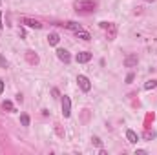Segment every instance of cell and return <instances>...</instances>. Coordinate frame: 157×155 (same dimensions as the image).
<instances>
[{
  "label": "cell",
  "mask_w": 157,
  "mask_h": 155,
  "mask_svg": "<svg viewBox=\"0 0 157 155\" xmlns=\"http://www.w3.org/2000/svg\"><path fill=\"white\" fill-rule=\"evenodd\" d=\"M73 7L77 11H80V13H92V11H95L97 4L93 2V0H75Z\"/></svg>",
  "instance_id": "6da1fadb"
},
{
  "label": "cell",
  "mask_w": 157,
  "mask_h": 155,
  "mask_svg": "<svg viewBox=\"0 0 157 155\" xmlns=\"http://www.w3.org/2000/svg\"><path fill=\"white\" fill-rule=\"evenodd\" d=\"M101 28L106 29L108 40H113V38L117 37V26H115V24H111V22H101Z\"/></svg>",
  "instance_id": "7a4b0ae2"
},
{
  "label": "cell",
  "mask_w": 157,
  "mask_h": 155,
  "mask_svg": "<svg viewBox=\"0 0 157 155\" xmlns=\"http://www.w3.org/2000/svg\"><path fill=\"white\" fill-rule=\"evenodd\" d=\"M20 22H22L24 26H28V28H33V29H40V28H42L40 20L31 18V16H22V18H20Z\"/></svg>",
  "instance_id": "3957f363"
},
{
  "label": "cell",
  "mask_w": 157,
  "mask_h": 155,
  "mask_svg": "<svg viewBox=\"0 0 157 155\" xmlns=\"http://www.w3.org/2000/svg\"><path fill=\"white\" fill-rule=\"evenodd\" d=\"M62 115L64 117H70L71 115V100H70L68 95L62 97Z\"/></svg>",
  "instance_id": "277c9868"
},
{
  "label": "cell",
  "mask_w": 157,
  "mask_h": 155,
  "mask_svg": "<svg viewBox=\"0 0 157 155\" xmlns=\"http://www.w3.org/2000/svg\"><path fill=\"white\" fill-rule=\"evenodd\" d=\"M77 82H79V86H80L82 91H89V90H92V82H89V79H88L86 75H79V77H77Z\"/></svg>",
  "instance_id": "5b68a950"
},
{
  "label": "cell",
  "mask_w": 157,
  "mask_h": 155,
  "mask_svg": "<svg viewBox=\"0 0 157 155\" xmlns=\"http://www.w3.org/2000/svg\"><path fill=\"white\" fill-rule=\"evenodd\" d=\"M57 57H59V60H62L64 64H70L71 62V55H70V51L68 49H57Z\"/></svg>",
  "instance_id": "8992f818"
},
{
  "label": "cell",
  "mask_w": 157,
  "mask_h": 155,
  "mask_svg": "<svg viewBox=\"0 0 157 155\" xmlns=\"http://www.w3.org/2000/svg\"><path fill=\"white\" fill-rule=\"evenodd\" d=\"M126 139H128L130 144H137V142H139V135H137L133 130H126Z\"/></svg>",
  "instance_id": "52a82bcc"
},
{
  "label": "cell",
  "mask_w": 157,
  "mask_h": 155,
  "mask_svg": "<svg viewBox=\"0 0 157 155\" xmlns=\"http://www.w3.org/2000/svg\"><path fill=\"white\" fill-rule=\"evenodd\" d=\"M137 62H139L137 55H128L124 58V66H126V68H133V66H137Z\"/></svg>",
  "instance_id": "ba28073f"
},
{
  "label": "cell",
  "mask_w": 157,
  "mask_h": 155,
  "mask_svg": "<svg viewBox=\"0 0 157 155\" xmlns=\"http://www.w3.org/2000/svg\"><path fill=\"white\" fill-rule=\"evenodd\" d=\"M92 60V53H88V51H80L77 55V62L79 64H84V62H89Z\"/></svg>",
  "instance_id": "9c48e42d"
},
{
  "label": "cell",
  "mask_w": 157,
  "mask_h": 155,
  "mask_svg": "<svg viewBox=\"0 0 157 155\" xmlns=\"http://www.w3.org/2000/svg\"><path fill=\"white\" fill-rule=\"evenodd\" d=\"M26 58H28V62H29V64H33V66H35V64H38V55H37L35 51H31V49H29V51H26Z\"/></svg>",
  "instance_id": "30bf717a"
},
{
  "label": "cell",
  "mask_w": 157,
  "mask_h": 155,
  "mask_svg": "<svg viewBox=\"0 0 157 155\" xmlns=\"http://www.w3.org/2000/svg\"><path fill=\"white\" fill-rule=\"evenodd\" d=\"M59 40H60V37H59L57 33H50V35H48V42H50V46H57Z\"/></svg>",
  "instance_id": "8fae6325"
},
{
  "label": "cell",
  "mask_w": 157,
  "mask_h": 155,
  "mask_svg": "<svg viewBox=\"0 0 157 155\" xmlns=\"http://www.w3.org/2000/svg\"><path fill=\"white\" fill-rule=\"evenodd\" d=\"M64 26L68 28V29H71V31H75V33L82 29V26H80V24H77V22H68V24H64Z\"/></svg>",
  "instance_id": "7c38bea8"
},
{
  "label": "cell",
  "mask_w": 157,
  "mask_h": 155,
  "mask_svg": "<svg viewBox=\"0 0 157 155\" xmlns=\"http://www.w3.org/2000/svg\"><path fill=\"white\" fill-rule=\"evenodd\" d=\"M2 109H4V112H15V106H13L11 100H4L2 102Z\"/></svg>",
  "instance_id": "4fadbf2b"
},
{
  "label": "cell",
  "mask_w": 157,
  "mask_h": 155,
  "mask_svg": "<svg viewBox=\"0 0 157 155\" xmlns=\"http://www.w3.org/2000/svg\"><path fill=\"white\" fill-rule=\"evenodd\" d=\"M75 35H77L79 38H82V40H89V38H92V37H89V33H88V31H84V29H80V31H77Z\"/></svg>",
  "instance_id": "5bb4252c"
},
{
  "label": "cell",
  "mask_w": 157,
  "mask_h": 155,
  "mask_svg": "<svg viewBox=\"0 0 157 155\" xmlns=\"http://www.w3.org/2000/svg\"><path fill=\"white\" fill-rule=\"evenodd\" d=\"M20 122H22V126L28 128V126H29V115H28V113H22V115H20Z\"/></svg>",
  "instance_id": "9a60e30c"
},
{
  "label": "cell",
  "mask_w": 157,
  "mask_h": 155,
  "mask_svg": "<svg viewBox=\"0 0 157 155\" xmlns=\"http://www.w3.org/2000/svg\"><path fill=\"white\" fill-rule=\"evenodd\" d=\"M155 88H157V80H148L144 84V90H155Z\"/></svg>",
  "instance_id": "2e32d148"
},
{
  "label": "cell",
  "mask_w": 157,
  "mask_h": 155,
  "mask_svg": "<svg viewBox=\"0 0 157 155\" xmlns=\"http://www.w3.org/2000/svg\"><path fill=\"white\" fill-rule=\"evenodd\" d=\"M92 142H93L95 146H99V148H102V141H101L99 137H92Z\"/></svg>",
  "instance_id": "e0dca14e"
},
{
  "label": "cell",
  "mask_w": 157,
  "mask_h": 155,
  "mask_svg": "<svg viewBox=\"0 0 157 155\" xmlns=\"http://www.w3.org/2000/svg\"><path fill=\"white\" fill-rule=\"evenodd\" d=\"M0 68H8V60L2 55H0Z\"/></svg>",
  "instance_id": "ac0fdd59"
},
{
  "label": "cell",
  "mask_w": 157,
  "mask_h": 155,
  "mask_svg": "<svg viewBox=\"0 0 157 155\" xmlns=\"http://www.w3.org/2000/svg\"><path fill=\"white\" fill-rule=\"evenodd\" d=\"M133 79H135V75H133V73H128V75H126V84L133 82Z\"/></svg>",
  "instance_id": "d6986e66"
},
{
  "label": "cell",
  "mask_w": 157,
  "mask_h": 155,
  "mask_svg": "<svg viewBox=\"0 0 157 155\" xmlns=\"http://www.w3.org/2000/svg\"><path fill=\"white\" fill-rule=\"evenodd\" d=\"M153 137H155L153 131H146V133H144V139H148V141H150V139H153Z\"/></svg>",
  "instance_id": "ffe728a7"
},
{
  "label": "cell",
  "mask_w": 157,
  "mask_h": 155,
  "mask_svg": "<svg viewBox=\"0 0 157 155\" xmlns=\"http://www.w3.org/2000/svg\"><path fill=\"white\" fill-rule=\"evenodd\" d=\"M51 95L53 97H59V90H57V88H53V90H51Z\"/></svg>",
  "instance_id": "44dd1931"
},
{
  "label": "cell",
  "mask_w": 157,
  "mask_h": 155,
  "mask_svg": "<svg viewBox=\"0 0 157 155\" xmlns=\"http://www.w3.org/2000/svg\"><path fill=\"white\" fill-rule=\"evenodd\" d=\"M144 153H146V150H137L135 151V155H144Z\"/></svg>",
  "instance_id": "7402d4cb"
},
{
  "label": "cell",
  "mask_w": 157,
  "mask_h": 155,
  "mask_svg": "<svg viewBox=\"0 0 157 155\" xmlns=\"http://www.w3.org/2000/svg\"><path fill=\"white\" fill-rule=\"evenodd\" d=\"M0 93H4V82L0 80Z\"/></svg>",
  "instance_id": "603a6c76"
},
{
  "label": "cell",
  "mask_w": 157,
  "mask_h": 155,
  "mask_svg": "<svg viewBox=\"0 0 157 155\" xmlns=\"http://www.w3.org/2000/svg\"><path fill=\"white\" fill-rule=\"evenodd\" d=\"M4 28V24H2V13H0V29Z\"/></svg>",
  "instance_id": "cb8c5ba5"
},
{
  "label": "cell",
  "mask_w": 157,
  "mask_h": 155,
  "mask_svg": "<svg viewBox=\"0 0 157 155\" xmlns=\"http://www.w3.org/2000/svg\"><path fill=\"white\" fill-rule=\"evenodd\" d=\"M144 2H153V0H144Z\"/></svg>",
  "instance_id": "d4e9b609"
},
{
  "label": "cell",
  "mask_w": 157,
  "mask_h": 155,
  "mask_svg": "<svg viewBox=\"0 0 157 155\" xmlns=\"http://www.w3.org/2000/svg\"><path fill=\"white\" fill-rule=\"evenodd\" d=\"M0 4H2V0H0Z\"/></svg>",
  "instance_id": "484cf974"
}]
</instances>
